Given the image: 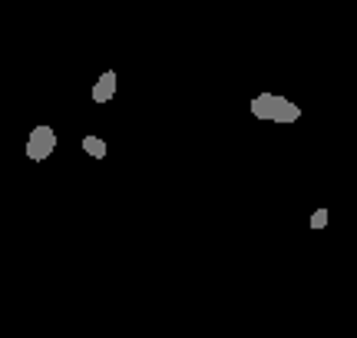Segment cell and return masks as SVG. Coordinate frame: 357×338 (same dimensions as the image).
<instances>
[{"mask_svg": "<svg viewBox=\"0 0 357 338\" xmlns=\"http://www.w3.org/2000/svg\"><path fill=\"white\" fill-rule=\"evenodd\" d=\"M252 117L268 119V123H298L301 106L291 103L288 96H278V93H258L252 100Z\"/></svg>", "mask_w": 357, "mask_h": 338, "instance_id": "obj_1", "label": "cell"}, {"mask_svg": "<svg viewBox=\"0 0 357 338\" xmlns=\"http://www.w3.org/2000/svg\"><path fill=\"white\" fill-rule=\"evenodd\" d=\"M53 153H56V130L47 126V123L33 126L30 136H26V156L33 159V163H43V159L53 156Z\"/></svg>", "mask_w": 357, "mask_h": 338, "instance_id": "obj_2", "label": "cell"}, {"mask_svg": "<svg viewBox=\"0 0 357 338\" xmlns=\"http://www.w3.org/2000/svg\"><path fill=\"white\" fill-rule=\"evenodd\" d=\"M116 83H119V80H116V70H106V73L93 83V90H89L93 103H109L116 96Z\"/></svg>", "mask_w": 357, "mask_h": 338, "instance_id": "obj_3", "label": "cell"}, {"mask_svg": "<svg viewBox=\"0 0 357 338\" xmlns=\"http://www.w3.org/2000/svg\"><path fill=\"white\" fill-rule=\"evenodd\" d=\"M83 153L93 159H106V140H100V136H83Z\"/></svg>", "mask_w": 357, "mask_h": 338, "instance_id": "obj_4", "label": "cell"}, {"mask_svg": "<svg viewBox=\"0 0 357 338\" xmlns=\"http://www.w3.org/2000/svg\"><path fill=\"white\" fill-rule=\"evenodd\" d=\"M328 226V209H314V216H311V229H324Z\"/></svg>", "mask_w": 357, "mask_h": 338, "instance_id": "obj_5", "label": "cell"}]
</instances>
